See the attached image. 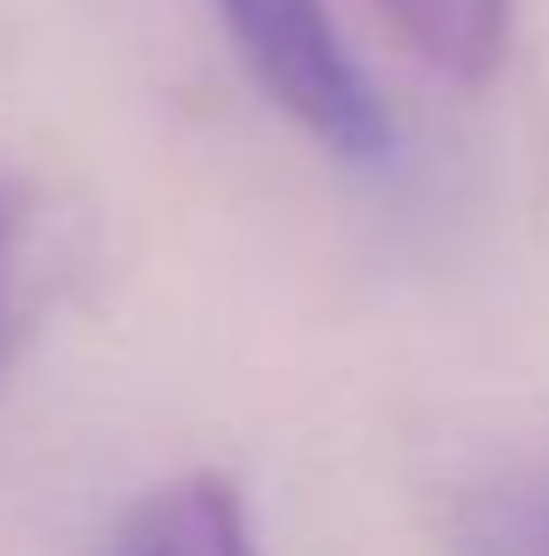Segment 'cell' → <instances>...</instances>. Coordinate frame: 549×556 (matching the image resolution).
<instances>
[{"mask_svg": "<svg viewBox=\"0 0 549 556\" xmlns=\"http://www.w3.org/2000/svg\"><path fill=\"white\" fill-rule=\"evenodd\" d=\"M22 317H28V296H22V204L0 184V374H8L14 345H22Z\"/></svg>", "mask_w": 549, "mask_h": 556, "instance_id": "cell-4", "label": "cell"}, {"mask_svg": "<svg viewBox=\"0 0 549 556\" xmlns=\"http://www.w3.org/2000/svg\"><path fill=\"white\" fill-rule=\"evenodd\" d=\"M381 22L401 36V50L423 56L451 85H486L508 50L514 0H373Z\"/></svg>", "mask_w": 549, "mask_h": 556, "instance_id": "cell-3", "label": "cell"}, {"mask_svg": "<svg viewBox=\"0 0 549 556\" xmlns=\"http://www.w3.org/2000/svg\"><path fill=\"white\" fill-rule=\"evenodd\" d=\"M106 556H261V549H254V521L233 479L183 472L127 507Z\"/></svg>", "mask_w": 549, "mask_h": 556, "instance_id": "cell-2", "label": "cell"}, {"mask_svg": "<svg viewBox=\"0 0 549 556\" xmlns=\"http://www.w3.org/2000/svg\"><path fill=\"white\" fill-rule=\"evenodd\" d=\"M212 8H219L240 64L261 78V92L303 135L324 141L339 163H387L395 127H387L373 78L345 50L331 0H212Z\"/></svg>", "mask_w": 549, "mask_h": 556, "instance_id": "cell-1", "label": "cell"}]
</instances>
